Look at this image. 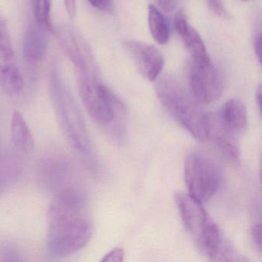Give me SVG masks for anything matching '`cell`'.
<instances>
[{"mask_svg": "<svg viewBox=\"0 0 262 262\" xmlns=\"http://www.w3.org/2000/svg\"><path fill=\"white\" fill-rule=\"evenodd\" d=\"M47 249L50 255H73L91 239V221L86 198L82 191L67 188L52 200L47 211Z\"/></svg>", "mask_w": 262, "mask_h": 262, "instance_id": "obj_1", "label": "cell"}, {"mask_svg": "<svg viewBox=\"0 0 262 262\" xmlns=\"http://www.w3.org/2000/svg\"><path fill=\"white\" fill-rule=\"evenodd\" d=\"M78 86L91 119L100 126L111 128L118 141L123 140L126 108L119 96L101 82L99 76H78Z\"/></svg>", "mask_w": 262, "mask_h": 262, "instance_id": "obj_2", "label": "cell"}, {"mask_svg": "<svg viewBox=\"0 0 262 262\" xmlns=\"http://www.w3.org/2000/svg\"><path fill=\"white\" fill-rule=\"evenodd\" d=\"M158 98L171 117L199 142L208 140V114L190 91L173 76H165L156 85Z\"/></svg>", "mask_w": 262, "mask_h": 262, "instance_id": "obj_3", "label": "cell"}, {"mask_svg": "<svg viewBox=\"0 0 262 262\" xmlns=\"http://www.w3.org/2000/svg\"><path fill=\"white\" fill-rule=\"evenodd\" d=\"M176 202L182 223L199 251L211 260H217L223 242L219 227L202 203L183 192L176 194Z\"/></svg>", "mask_w": 262, "mask_h": 262, "instance_id": "obj_4", "label": "cell"}, {"mask_svg": "<svg viewBox=\"0 0 262 262\" xmlns=\"http://www.w3.org/2000/svg\"><path fill=\"white\" fill-rule=\"evenodd\" d=\"M50 89L58 122L67 142L76 151L89 152L92 144L85 119L73 95L55 69L50 75Z\"/></svg>", "mask_w": 262, "mask_h": 262, "instance_id": "obj_5", "label": "cell"}, {"mask_svg": "<svg viewBox=\"0 0 262 262\" xmlns=\"http://www.w3.org/2000/svg\"><path fill=\"white\" fill-rule=\"evenodd\" d=\"M188 194L201 203L208 202L222 185V170L212 157L203 152H191L184 165Z\"/></svg>", "mask_w": 262, "mask_h": 262, "instance_id": "obj_6", "label": "cell"}, {"mask_svg": "<svg viewBox=\"0 0 262 262\" xmlns=\"http://www.w3.org/2000/svg\"><path fill=\"white\" fill-rule=\"evenodd\" d=\"M190 93L199 104L217 101L225 89V75L219 66L211 62L191 60L188 70Z\"/></svg>", "mask_w": 262, "mask_h": 262, "instance_id": "obj_7", "label": "cell"}, {"mask_svg": "<svg viewBox=\"0 0 262 262\" xmlns=\"http://www.w3.org/2000/svg\"><path fill=\"white\" fill-rule=\"evenodd\" d=\"M61 48L74 66L78 76H99L97 64L88 43L79 32L70 26L54 30Z\"/></svg>", "mask_w": 262, "mask_h": 262, "instance_id": "obj_8", "label": "cell"}, {"mask_svg": "<svg viewBox=\"0 0 262 262\" xmlns=\"http://www.w3.org/2000/svg\"><path fill=\"white\" fill-rule=\"evenodd\" d=\"M124 47L145 79L155 81L159 77L165 61L163 55L156 47L136 40L125 41Z\"/></svg>", "mask_w": 262, "mask_h": 262, "instance_id": "obj_9", "label": "cell"}, {"mask_svg": "<svg viewBox=\"0 0 262 262\" xmlns=\"http://www.w3.org/2000/svg\"><path fill=\"white\" fill-rule=\"evenodd\" d=\"M174 26L178 34L191 55V60L207 62L211 59L202 36L195 29L190 25L186 16L182 10L177 12L176 14Z\"/></svg>", "mask_w": 262, "mask_h": 262, "instance_id": "obj_10", "label": "cell"}, {"mask_svg": "<svg viewBox=\"0 0 262 262\" xmlns=\"http://www.w3.org/2000/svg\"><path fill=\"white\" fill-rule=\"evenodd\" d=\"M48 50V39L46 30L36 22H30L24 39V56L26 61L36 65L43 60Z\"/></svg>", "mask_w": 262, "mask_h": 262, "instance_id": "obj_11", "label": "cell"}, {"mask_svg": "<svg viewBox=\"0 0 262 262\" xmlns=\"http://www.w3.org/2000/svg\"><path fill=\"white\" fill-rule=\"evenodd\" d=\"M208 139H212L222 154L231 161H236L240 155L237 135L224 128L214 117L208 114Z\"/></svg>", "mask_w": 262, "mask_h": 262, "instance_id": "obj_12", "label": "cell"}, {"mask_svg": "<svg viewBox=\"0 0 262 262\" xmlns=\"http://www.w3.org/2000/svg\"><path fill=\"white\" fill-rule=\"evenodd\" d=\"M217 122L226 129L238 135L246 128L248 113L245 104L238 99L227 101L219 113H214Z\"/></svg>", "mask_w": 262, "mask_h": 262, "instance_id": "obj_13", "label": "cell"}, {"mask_svg": "<svg viewBox=\"0 0 262 262\" xmlns=\"http://www.w3.org/2000/svg\"><path fill=\"white\" fill-rule=\"evenodd\" d=\"M10 133L13 144L18 149L24 152L33 151L35 147L34 136L19 112L13 113Z\"/></svg>", "mask_w": 262, "mask_h": 262, "instance_id": "obj_14", "label": "cell"}, {"mask_svg": "<svg viewBox=\"0 0 262 262\" xmlns=\"http://www.w3.org/2000/svg\"><path fill=\"white\" fill-rule=\"evenodd\" d=\"M148 27L153 39L157 43L165 45L169 40L170 24L165 15L155 6L148 7Z\"/></svg>", "mask_w": 262, "mask_h": 262, "instance_id": "obj_15", "label": "cell"}, {"mask_svg": "<svg viewBox=\"0 0 262 262\" xmlns=\"http://www.w3.org/2000/svg\"><path fill=\"white\" fill-rule=\"evenodd\" d=\"M0 89L10 96H18L24 89V80L17 65L0 72Z\"/></svg>", "mask_w": 262, "mask_h": 262, "instance_id": "obj_16", "label": "cell"}, {"mask_svg": "<svg viewBox=\"0 0 262 262\" xmlns=\"http://www.w3.org/2000/svg\"><path fill=\"white\" fill-rule=\"evenodd\" d=\"M15 65L16 55L11 36L7 24L0 17V72Z\"/></svg>", "mask_w": 262, "mask_h": 262, "instance_id": "obj_17", "label": "cell"}, {"mask_svg": "<svg viewBox=\"0 0 262 262\" xmlns=\"http://www.w3.org/2000/svg\"><path fill=\"white\" fill-rule=\"evenodd\" d=\"M33 8L34 21L46 31L53 33L51 24V2L50 0H30Z\"/></svg>", "mask_w": 262, "mask_h": 262, "instance_id": "obj_18", "label": "cell"}, {"mask_svg": "<svg viewBox=\"0 0 262 262\" xmlns=\"http://www.w3.org/2000/svg\"><path fill=\"white\" fill-rule=\"evenodd\" d=\"M208 8L217 17L226 19L228 17V13L224 5L222 0H205Z\"/></svg>", "mask_w": 262, "mask_h": 262, "instance_id": "obj_19", "label": "cell"}, {"mask_svg": "<svg viewBox=\"0 0 262 262\" xmlns=\"http://www.w3.org/2000/svg\"><path fill=\"white\" fill-rule=\"evenodd\" d=\"M251 241L256 250L261 252V224L260 222L256 223L251 227Z\"/></svg>", "mask_w": 262, "mask_h": 262, "instance_id": "obj_20", "label": "cell"}, {"mask_svg": "<svg viewBox=\"0 0 262 262\" xmlns=\"http://www.w3.org/2000/svg\"><path fill=\"white\" fill-rule=\"evenodd\" d=\"M125 251L122 248H116L104 256L102 259L103 262H121L123 260Z\"/></svg>", "mask_w": 262, "mask_h": 262, "instance_id": "obj_21", "label": "cell"}, {"mask_svg": "<svg viewBox=\"0 0 262 262\" xmlns=\"http://www.w3.org/2000/svg\"><path fill=\"white\" fill-rule=\"evenodd\" d=\"M253 43H254V53L258 59L259 62H260L261 59V30L260 27L256 28L254 33V38H253Z\"/></svg>", "mask_w": 262, "mask_h": 262, "instance_id": "obj_22", "label": "cell"}, {"mask_svg": "<svg viewBox=\"0 0 262 262\" xmlns=\"http://www.w3.org/2000/svg\"><path fill=\"white\" fill-rule=\"evenodd\" d=\"M159 7L167 13L174 11L179 5L180 0H156Z\"/></svg>", "mask_w": 262, "mask_h": 262, "instance_id": "obj_23", "label": "cell"}, {"mask_svg": "<svg viewBox=\"0 0 262 262\" xmlns=\"http://www.w3.org/2000/svg\"><path fill=\"white\" fill-rule=\"evenodd\" d=\"M92 7L100 11L108 12L112 9V0H88Z\"/></svg>", "mask_w": 262, "mask_h": 262, "instance_id": "obj_24", "label": "cell"}, {"mask_svg": "<svg viewBox=\"0 0 262 262\" xmlns=\"http://www.w3.org/2000/svg\"><path fill=\"white\" fill-rule=\"evenodd\" d=\"M66 11L70 19H73L76 16V0H63Z\"/></svg>", "mask_w": 262, "mask_h": 262, "instance_id": "obj_25", "label": "cell"}, {"mask_svg": "<svg viewBox=\"0 0 262 262\" xmlns=\"http://www.w3.org/2000/svg\"><path fill=\"white\" fill-rule=\"evenodd\" d=\"M261 85H259L256 90V101H257V105H258L259 110H261Z\"/></svg>", "mask_w": 262, "mask_h": 262, "instance_id": "obj_26", "label": "cell"}, {"mask_svg": "<svg viewBox=\"0 0 262 262\" xmlns=\"http://www.w3.org/2000/svg\"><path fill=\"white\" fill-rule=\"evenodd\" d=\"M242 1H248V0H242Z\"/></svg>", "mask_w": 262, "mask_h": 262, "instance_id": "obj_27", "label": "cell"}]
</instances>
